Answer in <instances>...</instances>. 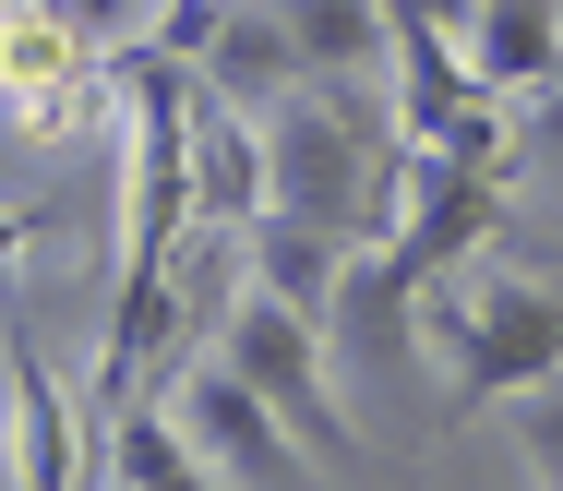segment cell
<instances>
[{"instance_id":"obj_8","label":"cell","mask_w":563,"mask_h":491,"mask_svg":"<svg viewBox=\"0 0 563 491\" xmlns=\"http://www.w3.org/2000/svg\"><path fill=\"white\" fill-rule=\"evenodd\" d=\"M467 60H479L492 97L563 85V0H479V12H467Z\"/></svg>"},{"instance_id":"obj_13","label":"cell","mask_w":563,"mask_h":491,"mask_svg":"<svg viewBox=\"0 0 563 491\" xmlns=\"http://www.w3.org/2000/svg\"><path fill=\"white\" fill-rule=\"evenodd\" d=\"M528 144H540V156H563V85H540V109H528Z\"/></svg>"},{"instance_id":"obj_6","label":"cell","mask_w":563,"mask_h":491,"mask_svg":"<svg viewBox=\"0 0 563 491\" xmlns=\"http://www.w3.org/2000/svg\"><path fill=\"white\" fill-rule=\"evenodd\" d=\"M12 491H85V420L60 408L24 324H12Z\"/></svg>"},{"instance_id":"obj_4","label":"cell","mask_w":563,"mask_h":491,"mask_svg":"<svg viewBox=\"0 0 563 491\" xmlns=\"http://www.w3.org/2000/svg\"><path fill=\"white\" fill-rule=\"evenodd\" d=\"M205 85L240 97V109H288L300 85H312V60H300V36H288V12L276 0H217V24H205Z\"/></svg>"},{"instance_id":"obj_12","label":"cell","mask_w":563,"mask_h":491,"mask_svg":"<svg viewBox=\"0 0 563 491\" xmlns=\"http://www.w3.org/2000/svg\"><path fill=\"white\" fill-rule=\"evenodd\" d=\"M516 456H528L540 491H563V383H528L516 395Z\"/></svg>"},{"instance_id":"obj_1","label":"cell","mask_w":563,"mask_h":491,"mask_svg":"<svg viewBox=\"0 0 563 491\" xmlns=\"http://www.w3.org/2000/svg\"><path fill=\"white\" fill-rule=\"evenodd\" d=\"M420 348L444 360L455 408H504L528 383H563V300L516 264H479V276H432L420 288Z\"/></svg>"},{"instance_id":"obj_5","label":"cell","mask_w":563,"mask_h":491,"mask_svg":"<svg viewBox=\"0 0 563 491\" xmlns=\"http://www.w3.org/2000/svg\"><path fill=\"white\" fill-rule=\"evenodd\" d=\"M192 180H205V228H252L264 204H276V156H264V132L240 97H192Z\"/></svg>"},{"instance_id":"obj_7","label":"cell","mask_w":563,"mask_h":491,"mask_svg":"<svg viewBox=\"0 0 563 491\" xmlns=\"http://www.w3.org/2000/svg\"><path fill=\"white\" fill-rule=\"evenodd\" d=\"M347 252H360V241L312 228V216H252V228H240V264H252V288H276V300H288V312H312V324H336Z\"/></svg>"},{"instance_id":"obj_3","label":"cell","mask_w":563,"mask_h":491,"mask_svg":"<svg viewBox=\"0 0 563 491\" xmlns=\"http://www.w3.org/2000/svg\"><path fill=\"white\" fill-rule=\"evenodd\" d=\"M168 408L192 420V444L217 456L228 480H252V491H288L300 468H324V456H312V444H300V432L276 420V395H264L252 371L228 360V348H217L205 371H180V395H168Z\"/></svg>"},{"instance_id":"obj_14","label":"cell","mask_w":563,"mask_h":491,"mask_svg":"<svg viewBox=\"0 0 563 491\" xmlns=\"http://www.w3.org/2000/svg\"><path fill=\"white\" fill-rule=\"evenodd\" d=\"M384 12H396V24H467L479 0H384Z\"/></svg>"},{"instance_id":"obj_11","label":"cell","mask_w":563,"mask_h":491,"mask_svg":"<svg viewBox=\"0 0 563 491\" xmlns=\"http://www.w3.org/2000/svg\"><path fill=\"white\" fill-rule=\"evenodd\" d=\"M276 12H288V36H300L312 85H360L372 60H396V12H384V0H276Z\"/></svg>"},{"instance_id":"obj_2","label":"cell","mask_w":563,"mask_h":491,"mask_svg":"<svg viewBox=\"0 0 563 491\" xmlns=\"http://www.w3.org/2000/svg\"><path fill=\"white\" fill-rule=\"evenodd\" d=\"M228 360L276 395V420H288L324 468L347 456V408H336V383H324V324H312V312H288L276 288H240V312H228Z\"/></svg>"},{"instance_id":"obj_10","label":"cell","mask_w":563,"mask_h":491,"mask_svg":"<svg viewBox=\"0 0 563 491\" xmlns=\"http://www.w3.org/2000/svg\"><path fill=\"white\" fill-rule=\"evenodd\" d=\"M109 480H120V491H228V468L192 444V420H180V408L132 395V408L109 420Z\"/></svg>"},{"instance_id":"obj_9","label":"cell","mask_w":563,"mask_h":491,"mask_svg":"<svg viewBox=\"0 0 563 491\" xmlns=\"http://www.w3.org/2000/svg\"><path fill=\"white\" fill-rule=\"evenodd\" d=\"M120 48H97L85 24H60V12H12V121L48 132L60 109H73V85L85 72H109Z\"/></svg>"}]
</instances>
